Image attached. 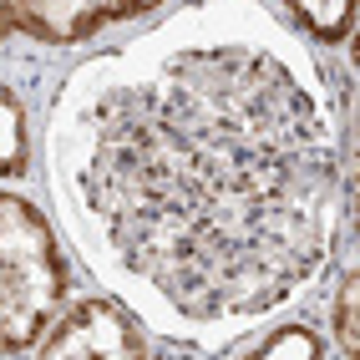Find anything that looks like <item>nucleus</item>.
<instances>
[{"label":"nucleus","mask_w":360,"mask_h":360,"mask_svg":"<svg viewBox=\"0 0 360 360\" xmlns=\"http://www.w3.org/2000/svg\"><path fill=\"white\" fill-rule=\"evenodd\" d=\"M355 279L340 284V300H335V340H340L345 355H355Z\"/></svg>","instance_id":"6e6552de"},{"label":"nucleus","mask_w":360,"mask_h":360,"mask_svg":"<svg viewBox=\"0 0 360 360\" xmlns=\"http://www.w3.org/2000/svg\"><path fill=\"white\" fill-rule=\"evenodd\" d=\"M15 26L41 41H86L112 20L153 11L158 0H11Z\"/></svg>","instance_id":"20e7f679"},{"label":"nucleus","mask_w":360,"mask_h":360,"mask_svg":"<svg viewBox=\"0 0 360 360\" xmlns=\"http://www.w3.org/2000/svg\"><path fill=\"white\" fill-rule=\"evenodd\" d=\"M254 355H264V360H315V355H325V345L304 325H290V330H279L274 340H264Z\"/></svg>","instance_id":"0eeeda50"},{"label":"nucleus","mask_w":360,"mask_h":360,"mask_svg":"<svg viewBox=\"0 0 360 360\" xmlns=\"http://www.w3.org/2000/svg\"><path fill=\"white\" fill-rule=\"evenodd\" d=\"M66 300L56 233L26 198L0 193V350H26Z\"/></svg>","instance_id":"f03ea898"},{"label":"nucleus","mask_w":360,"mask_h":360,"mask_svg":"<svg viewBox=\"0 0 360 360\" xmlns=\"http://www.w3.org/2000/svg\"><path fill=\"white\" fill-rule=\"evenodd\" d=\"M0 31H20V26H15V6H11V0H0Z\"/></svg>","instance_id":"1a4fd4ad"},{"label":"nucleus","mask_w":360,"mask_h":360,"mask_svg":"<svg viewBox=\"0 0 360 360\" xmlns=\"http://www.w3.org/2000/svg\"><path fill=\"white\" fill-rule=\"evenodd\" d=\"M41 355L46 360H66V355H82V360H137V355H148V340H142L137 320L127 315L122 304L82 300L56 325L51 340L41 345Z\"/></svg>","instance_id":"7ed1b4c3"},{"label":"nucleus","mask_w":360,"mask_h":360,"mask_svg":"<svg viewBox=\"0 0 360 360\" xmlns=\"http://www.w3.org/2000/svg\"><path fill=\"white\" fill-rule=\"evenodd\" d=\"M249 15H183L77 77L61 122L77 224L188 320L259 315L330 249L335 137Z\"/></svg>","instance_id":"f257e3e1"},{"label":"nucleus","mask_w":360,"mask_h":360,"mask_svg":"<svg viewBox=\"0 0 360 360\" xmlns=\"http://www.w3.org/2000/svg\"><path fill=\"white\" fill-rule=\"evenodd\" d=\"M31 162V137H26V117H20L15 97L0 86V178H20Z\"/></svg>","instance_id":"423d86ee"},{"label":"nucleus","mask_w":360,"mask_h":360,"mask_svg":"<svg viewBox=\"0 0 360 360\" xmlns=\"http://www.w3.org/2000/svg\"><path fill=\"white\" fill-rule=\"evenodd\" d=\"M290 11L315 41L335 46V41H345L350 20H355V0H290Z\"/></svg>","instance_id":"39448f33"}]
</instances>
